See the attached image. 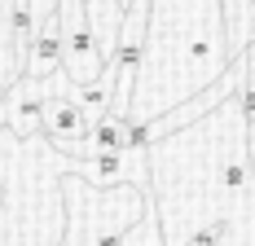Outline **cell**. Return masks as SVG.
Listing matches in <instances>:
<instances>
[{"label": "cell", "mask_w": 255, "mask_h": 246, "mask_svg": "<svg viewBox=\"0 0 255 246\" xmlns=\"http://www.w3.org/2000/svg\"><path fill=\"white\" fill-rule=\"evenodd\" d=\"M62 185V202H66V233L57 246H119L132 224L141 220V211L154 202L150 189H136V185H110L97 189L79 176H57Z\"/></svg>", "instance_id": "cell-1"}, {"label": "cell", "mask_w": 255, "mask_h": 246, "mask_svg": "<svg viewBox=\"0 0 255 246\" xmlns=\"http://www.w3.org/2000/svg\"><path fill=\"white\" fill-rule=\"evenodd\" d=\"M79 176L97 189H110V185H136V189H150L154 176H150V149H110V154H93V158H66L62 176Z\"/></svg>", "instance_id": "cell-2"}, {"label": "cell", "mask_w": 255, "mask_h": 246, "mask_svg": "<svg viewBox=\"0 0 255 246\" xmlns=\"http://www.w3.org/2000/svg\"><path fill=\"white\" fill-rule=\"evenodd\" d=\"M57 75L53 71L49 79H13L9 88H0V127H9L18 141H31V136H40V123H44V97H49L53 88H57Z\"/></svg>", "instance_id": "cell-3"}, {"label": "cell", "mask_w": 255, "mask_h": 246, "mask_svg": "<svg viewBox=\"0 0 255 246\" xmlns=\"http://www.w3.org/2000/svg\"><path fill=\"white\" fill-rule=\"evenodd\" d=\"M66 84H71V79H66V75H57V88L44 97V123H40V136H44L57 154H66V145L79 141V136L88 132V119L79 115V106L71 101Z\"/></svg>", "instance_id": "cell-4"}, {"label": "cell", "mask_w": 255, "mask_h": 246, "mask_svg": "<svg viewBox=\"0 0 255 246\" xmlns=\"http://www.w3.org/2000/svg\"><path fill=\"white\" fill-rule=\"evenodd\" d=\"M53 71H62V31H57V22L49 18L44 26H35V35H31L22 75H31V79H49Z\"/></svg>", "instance_id": "cell-5"}, {"label": "cell", "mask_w": 255, "mask_h": 246, "mask_svg": "<svg viewBox=\"0 0 255 246\" xmlns=\"http://www.w3.org/2000/svg\"><path fill=\"white\" fill-rule=\"evenodd\" d=\"M84 13H88V26H93V40H97L102 57H110L115 40H119V26H124L128 4L124 0H84Z\"/></svg>", "instance_id": "cell-6"}, {"label": "cell", "mask_w": 255, "mask_h": 246, "mask_svg": "<svg viewBox=\"0 0 255 246\" xmlns=\"http://www.w3.org/2000/svg\"><path fill=\"white\" fill-rule=\"evenodd\" d=\"M119 246H167V238H163V220H158V207H154V202L141 211V220L119 238Z\"/></svg>", "instance_id": "cell-7"}, {"label": "cell", "mask_w": 255, "mask_h": 246, "mask_svg": "<svg viewBox=\"0 0 255 246\" xmlns=\"http://www.w3.org/2000/svg\"><path fill=\"white\" fill-rule=\"evenodd\" d=\"M242 136H247V158H251V172H255V115H247V123H242Z\"/></svg>", "instance_id": "cell-8"}]
</instances>
